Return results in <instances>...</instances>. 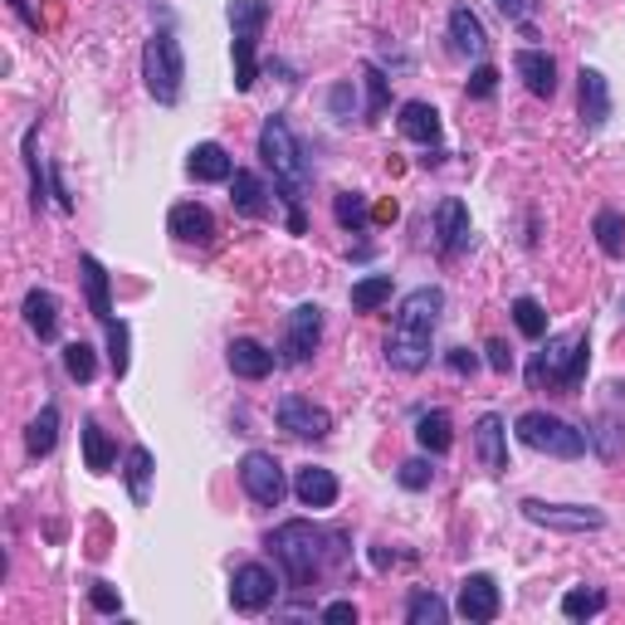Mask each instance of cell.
<instances>
[{"label":"cell","instance_id":"obj_1","mask_svg":"<svg viewBox=\"0 0 625 625\" xmlns=\"http://www.w3.org/2000/svg\"><path fill=\"white\" fill-rule=\"evenodd\" d=\"M440 308L445 294L435 284L415 288V294L401 298V312H396V328L387 338V362L405 377L431 367V352H435V328H440Z\"/></svg>","mask_w":625,"mask_h":625},{"label":"cell","instance_id":"obj_2","mask_svg":"<svg viewBox=\"0 0 625 625\" xmlns=\"http://www.w3.org/2000/svg\"><path fill=\"white\" fill-rule=\"evenodd\" d=\"M259 156H264V166L274 172V191L279 201L288 205V235H304L308 221H304V191H308V162H304V148H298L294 128H288V118H264V128H259Z\"/></svg>","mask_w":625,"mask_h":625},{"label":"cell","instance_id":"obj_3","mask_svg":"<svg viewBox=\"0 0 625 625\" xmlns=\"http://www.w3.org/2000/svg\"><path fill=\"white\" fill-rule=\"evenodd\" d=\"M328 543L332 538L322 533V528H312L308 518H288V523H279L274 533H269V552L279 557V567H284L294 591H304L322 577V567H328V557H332Z\"/></svg>","mask_w":625,"mask_h":625},{"label":"cell","instance_id":"obj_4","mask_svg":"<svg viewBox=\"0 0 625 625\" xmlns=\"http://www.w3.org/2000/svg\"><path fill=\"white\" fill-rule=\"evenodd\" d=\"M587 362H591V342L587 332H562L547 338L543 352L528 362V387L533 391H577L587 381Z\"/></svg>","mask_w":625,"mask_h":625},{"label":"cell","instance_id":"obj_5","mask_svg":"<svg viewBox=\"0 0 625 625\" xmlns=\"http://www.w3.org/2000/svg\"><path fill=\"white\" fill-rule=\"evenodd\" d=\"M142 79H148V93L162 108H176L186 89V55H181V39L172 30H156L142 49Z\"/></svg>","mask_w":625,"mask_h":625},{"label":"cell","instance_id":"obj_6","mask_svg":"<svg viewBox=\"0 0 625 625\" xmlns=\"http://www.w3.org/2000/svg\"><path fill=\"white\" fill-rule=\"evenodd\" d=\"M514 431L528 450L552 455V460H581V455L591 450L587 431H577V425H567L562 415H547V411H523Z\"/></svg>","mask_w":625,"mask_h":625},{"label":"cell","instance_id":"obj_7","mask_svg":"<svg viewBox=\"0 0 625 625\" xmlns=\"http://www.w3.org/2000/svg\"><path fill=\"white\" fill-rule=\"evenodd\" d=\"M225 15H231V30H235V89L249 93L259 79V59H255V45H259V30L269 25V0H231L225 5Z\"/></svg>","mask_w":625,"mask_h":625},{"label":"cell","instance_id":"obj_8","mask_svg":"<svg viewBox=\"0 0 625 625\" xmlns=\"http://www.w3.org/2000/svg\"><path fill=\"white\" fill-rule=\"evenodd\" d=\"M523 518L547 533H601L606 528V514L591 504H543V498H523Z\"/></svg>","mask_w":625,"mask_h":625},{"label":"cell","instance_id":"obj_9","mask_svg":"<svg viewBox=\"0 0 625 625\" xmlns=\"http://www.w3.org/2000/svg\"><path fill=\"white\" fill-rule=\"evenodd\" d=\"M239 484H245V494L255 498L259 508H279L288 494V479H284V464L274 460V455L264 450H249L245 460H239Z\"/></svg>","mask_w":625,"mask_h":625},{"label":"cell","instance_id":"obj_10","mask_svg":"<svg viewBox=\"0 0 625 625\" xmlns=\"http://www.w3.org/2000/svg\"><path fill=\"white\" fill-rule=\"evenodd\" d=\"M279 597V581L274 571L264 567V562H245V567H235L231 577V606L239 616H259V611H269Z\"/></svg>","mask_w":625,"mask_h":625},{"label":"cell","instance_id":"obj_11","mask_svg":"<svg viewBox=\"0 0 625 625\" xmlns=\"http://www.w3.org/2000/svg\"><path fill=\"white\" fill-rule=\"evenodd\" d=\"M279 431H288L294 440H328L332 435V415L322 405H312L308 396H279L274 405Z\"/></svg>","mask_w":625,"mask_h":625},{"label":"cell","instance_id":"obj_12","mask_svg":"<svg viewBox=\"0 0 625 625\" xmlns=\"http://www.w3.org/2000/svg\"><path fill=\"white\" fill-rule=\"evenodd\" d=\"M318 338H322V308L318 304H298L288 312V328H284V367H304V362L318 352Z\"/></svg>","mask_w":625,"mask_h":625},{"label":"cell","instance_id":"obj_13","mask_svg":"<svg viewBox=\"0 0 625 625\" xmlns=\"http://www.w3.org/2000/svg\"><path fill=\"white\" fill-rule=\"evenodd\" d=\"M498 606H504V597H498V581L488 577V571H469V577L460 581V601H455V611H460L464 621L488 625L498 616Z\"/></svg>","mask_w":625,"mask_h":625},{"label":"cell","instance_id":"obj_14","mask_svg":"<svg viewBox=\"0 0 625 625\" xmlns=\"http://www.w3.org/2000/svg\"><path fill=\"white\" fill-rule=\"evenodd\" d=\"M581 128L587 132H601L611 122V79L601 74V69H591V64H581Z\"/></svg>","mask_w":625,"mask_h":625},{"label":"cell","instance_id":"obj_15","mask_svg":"<svg viewBox=\"0 0 625 625\" xmlns=\"http://www.w3.org/2000/svg\"><path fill=\"white\" fill-rule=\"evenodd\" d=\"M396 128H401V138L421 142L425 152H445V148H440V138H445V128H440V113H435L431 103H421V98L401 103V118H396Z\"/></svg>","mask_w":625,"mask_h":625},{"label":"cell","instance_id":"obj_16","mask_svg":"<svg viewBox=\"0 0 625 625\" xmlns=\"http://www.w3.org/2000/svg\"><path fill=\"white\" fill-rule=\"evenodd\" d=\"M435 245H440V255L469 249V205L460 196H445V201L435 205Z\"/></svg>","mask_w":625,"mask_h":625},{"label":"cell","instance_id":"obj_17","mask_svg":"<svg viewBox=\"0 0 625 625\" xmlns=\"http://www.w3.org/2000/svg\"><path fill=\"white\" fill-rule=\"evenodd\" d=\"M166 231L181 239V245H211L215 239V215L205 211L201 201H181V205H172V215H166Z\"/></svg>","mask_w":625,"mask_h":625},{"label":"cell","instance_id":"obj_18","mask_svg":"<svg viewBox=\"0 0 625 625\" xmlns=\"http://www.w3.org/2000/svg\"><path fill=\"white\" fill-rule=\"evenodd\" d=\"M514 69H518V79L528 83V93H533V98H552V93H557V59L547 55V49H518L514 55Z\"/></svg>","mask_w":625,"mask_h":625},{"label":"cell","instance_id":"obj_19","mask_svg":"<svg viewBox=\"0 0 625 625\" xmlns=\"http://www.w3.org/2000/svg\"><path fill=\"white\" fill-rule=\"evenodd\" d=\"M239 172L235 156L221 148V142H196L191 152H186V176L191 181H231Z\"/></svg>","mask_w":625,"mask_h":625},{"label":"cell","instance_id":"obj_20","mask_svg":"<svg viewBox=\"0 0 625 625\" xmlns=\"http://www.w3.org/2000/svg\"><path fill=\"white\" fill-rule=\"evenodd\" d=\"M474 450H479V460H484L488 474H504L508 469V425H504V415H479Z\"/></svg>","mask_w":625,"mask_h":625},{"label":"cell","instance_id":"obj_21","mask_svg":"<svg viewBox=\"0 0 625 625\" xmlns=\"http://www.w3.org/2000/svg\"><path fill=\"white\" fill-rule=\"evenodd\" d=\"M294 494H298V504L304 508H332L342 488H338V474H332V469L308 464V469H298L294 474Z\"/></svg>","mask_w":625,"mask_h":625},{"label":"cell","instance_id":"obj_22","mask_svg":"<svg viewBox=\"0 0 625 625\" xmlns=\"http://www.w3.org/2000/svg\"><path fill=\"white\" fill-rule=\"evenodd\" d=\"M225 362H231V372L239 381H264L269 372H274V352L259 347L255 338H235L231 347H225Z\"/></svg>","mask_w":625,"mask_h":625},{"label":"cell","instance_id":"obj_23","mask_svg":"<svg viewBox=\"0 0 625 625\" xmlns=\"http://www.w3.org/2000/svg\"><path fill=\"white\" fill-rule=\"evenodd\" d=\"M79 274H83V294H89V308L98 322H113V279L108 269L93 255H79Z\"/></svg>","mask_w":625,"mask_h":625},{"label":"cell","instance_id":"obj_24","mask_svg":"<svg viewBox=\"0 0 625 625\" xmlns=\"http://www.w3.org/2000/svg\"><path fill=\"white\" fill-rule=\"evenodd\" d=\"M231 201L245 221H264L269 215V186L259 181L255 172H235L231 176Z\"/></svg>","mask_w":625,"mask_h":625},{"label":"cell","instance_id":"obj_25","mask_svg":"<svg viewBox=\"0 0 625 625\" xmlns=\"http://www.w3.org/2000/svg\"><path fill=\"white\" fill-rule=\"evenodd\" d=\"M450 39H455V49H460V55H474V59L488 55L484 20H479L469 5H455V10H450Z\"/></svg>","mask_w":625,"mask_h":625},{"label":"cell","instance_id":"obj_26","mask_svg":"<svg viewBox=\"0 0 625 625\" xmlns=\"http://www.w3.org/2000/svg\"><path fill=\"white\" fill-rule=\"evenodd\" d=\"M25 322H30V332H35L39 342H55V332H59V298L49 294V288H30V294H25Z\"/></svg>","mask_w":625,"mask_h":625},{"label":"cell","instance_id":"obj_27","mask_svg":"<svg viewBox=\"0 0 625 625\" xmlns=\"http://www.w3.org/2000/svg\"><path fill=\"white\" fill-rule=\"evenodd\" d=\"M113 460H118V445L108 440V431L98 421H83V469L89 474H108Z\"/></svg>","mask_w":625,"mask_h":625},{"label":"cell","instance_id":"obj_28","mask_svg":"<svg viewBox=\"0 0 625 625\" xmlns=\"http://www.w3.org/2000/svg\"><path fill=\"white\" fill-rule=\"evenodd\" d=\"M415 440H421L425 455H445L455 445V425L445 411H421L415 415Z\"/></svg>","mask_w":625,"mask_h":625},{"label":"cell","instance_id":"obj_29","mask_svg":"<svg viewBox=\"0 0 625 625\" xmlns=\"http://www.w3.org/2000/svg\"><path fill=\"white\" fill-rule=\"evenodd\" d=\"M55 445H59V405H45L25 431V450L35 455V460H45V455H55Z\"/></svg>","mask_w":625,"mask_h":625},{"label":"cell","instance_id":"obj_30","mask_svg":"<svg viewBox=\"0 0 625 625\" xmlns=\"http://www.w3.org/2000/svg\"><path fill=\"white\" fill-rule=\"evenodd\" d=\"M405 621H411V625H445V621H450V606H445L435 591L415 587L411 601H405Z\"/></svg>","mask_w":625,"mask_h":625},{"label":"cell","instance_id":"obj_31","mask_svg":"<svg viewBox=\"0 0 625 625\" xmlns=\"http://www.w3.org/2000/svg\"><path fill=\"white\" fill-rule=\"evenodd\" d=\"M391 298V274H367L352 284V312H377Z\"/></svg>","mask_w":625,"mask_h":625},{"label":"cell","instance_id":"obj_32","mask_svg":"<svg viewBox=\"0 0 625 625\" xmlns=\"http://www.w3.org/2000/svg\"><path fill=\"white\" fill-rule=\"evenodd\" d=\"M103 332H108V367H113V377H128V367H132V357H128V347H132V328L122 318H113V322H103Z\"/></svg>","mask_w":625,"mask_h":625},{"label":"cell","instance_id":"obj_33","mask_svg":"<svg viewBox=\"0 0 625 625\" xmlns=\"http://www.w3.org/2000/svg\"><path fill=\"white\" fill-rule=\"evenodd\" d=\"M591 231H597V245L606 249L611 259H621L625 255V215L621 211H597V225H591Z\"/></svg>","mask_w":625,"mask_h":625},{"label":"cell","instance_id":"obj_34","mask_svg":"<svg viewBox=\"0 0 625 625\" xmlns=\"http://www.w3.org/2000/svg\"><path fill=\"white\" fill-rule=\"evenodd\" d=\"M514 322H518V332L523 338H533V342H543L547 338V308L538 304V298H514Z\"/></svg>","mask_w":625,"mask_h":625},{"label":"cell","instance_id":"obj_35","mask_svg":"<svg viewBox=\"0 0 625 625\" xmlns=\"http://www.w3.org/2000/svg\"><path fill=\"white\" fill-rule=\"evenodd\" d=\"M332 215H338V225L342 231H352V235H362L367 231V196H357V191H342L338 201H332Z\"/></svg>","mask_w":625,"mask_h":625},{"label":"cell","instance_id":"obj_36","mask_svg":"<svg viewBox=\"0 0 625 625\" xmlns=\"http://www.w3.org/2000/svg\"><path fill=\"white\" fill-rule=\"evenodd\" d=\"M148 479H152V450L148 445H132L128 450V494H132V504H148Z\"/></svg>","mask_w":625,"mask_h":625},{"label":"cell","instance_id":"obj_37","mask_svg":"<svg viewBox=\"0 0 625 625\" xmlns=\"http://www.w3.org/2000/svg\"><path fill=\"white\" fill-rule=\"evenodd\" d=\"M601 611H606V591L577 587V591L562 597V616H567V621H591V616H601Z\"/></svg>","mask_w":625,"mask_h":625},{"label":"cell","instance_id":"obj_38","mask_svg":"<svg viewBox=\"0 0 625 625\" xmlns=\"http://www.w3.org/2000/svg\"><path fill=\"white\" fill-rule=\"evenodd\" d=\"M64 372L79 381V387H83V381H93V372H98V357H93L89 342H69V347H64Z\"/></svg>","mask_w":625,"mask_h":625},{"label":"cell","instance_id":"obj_39","mask_svg":"<svg viewBox=\"0 0 625 625\" xmlns=\"http://www.w3.org/2000/svg\"><path fill=\"white\" fill-rule=\"evenodd\" d=\"M362 79H367V118H381V113H387V98H391V83L377 64H362Z\"/></svg>","mask_w":625,"mask_h":625},{"label":"cell","instance_id":"obj_40","mask_svg":"<svg viewBox=\"0 0 625 625\" xmlns=\"http://www.w3.org/2000/svg\"><path fill=\"white\" fill-rule=\"evenodd\" d=\"M35 142H39V128H30L25 132V166H30V201H35V211L45 205V166H39V156H35Z\"/></svg>","mask_w":625,"mask_h":625},{"label":"cell","instance_id":"obj_41","mask_svg":"<svg viewBox=\"0 0 625 625\" xmlns=\"http://www.w3.org/2000/svg\"><path fill=\"white\" fill-rule=\"evenodd\" d=\"M396 484L411 488V494H421V488L435 484V464L431 460H405L401 469H396Z\"/></svg>","mask_w":625,"mask_h":625},{"label":"cell","instance_id":"obj_42","mask_svg":"<svg viewBox=\"0 0 625 625\" xmlns=\"http://www.w3.org/2000/svg\"><path fill=\"white\" fill-rule=\"evenodd\" d=\"M89 601H93V611H103V616H118V611H122L118 587H108V581H93V587H89Z\"/></svg>","mask_w":625,"mask_h":625},{"label":"cell","instance_id":"obj_43","mask_svg":"<svg viewBox=\"0 0 625 625\" xmlns=\"http://www.w3.org/2000/svg\"><path fill=\"white\" fill-rule=\"evenodd\" d=\"M328 108L338 122H352V113H357V93H352V83H338V89L328 93Z\"/></svg>","mask_w":625,"mask_h":625},{"label":"cell","instance_id":"obj_44","mask_svg":"<svg viewBox=\"0 0 625 625\" xmlns=\"http://www.w3.org/2000/svg\"><path fill=\"white\" fill-rule=\"evenodd\" d=\"M498 89V69L494 64H479L474 74H469V98H494Z\"/></svg>","mask_w":625,"mask_h":625},{"label":"cell","instance_id":"obj_45","mask_svg":"<svg viewBox=\"0 0 625 625\" xmlns=\"http://www.w3.org/2000/svg\"><path fill=\"white\" fill-rule=\"evenodd\" d=\"M445 362H450L455 377H474V372H479V357L469 347H450V357H445Z\"/></svg>","mask_w":625,"mask_h":625},{"label":"cell","instance_id":"obj_46","mask_svg":"<svg viewBox=\"0 0 625 625\" xmlns=\"http://www.w3.org/2000/svg\"><path fill=\"white\" fill-rule=\"evenodd\" d=\"M488 367L498 372V377H508V372H514V352H508V342H488Z\"/></svg>","mask_w":625,"mask_h":625},{"label":"cell","instance_id":"obj_47","mask_svg":"<svg viewBox=\"0 0 625 625\" xmlns=\"http://www.w3.org/2000/svg\"><path fill=\"white\" fill-rule=\"evenodd\" d=\"M498 10H504V20H514V25H523L528 10H533V0H494Z\"/></svg>","mask_w":625,"mask_h":625},{"label":"cell","instance_id":"obj_48","mask_svg":"<svg viewBox=\"0 0 625 625\" xmlns=\"http://www.w3.org/2000/svg\"><path fill=\"white\" fill-rule=\"evenodd\" d=\"M318 616L322 621H357V606H352V601H332V606H322Z\"/></svg>","mask_w":625,"mask_h":625},{"label":"cell","instance_id":"obj_49","mask_svg":"<svg viewBox=\"0 0 625 625\" xmlns=\"http://www.w3.org/2000/svg\"><path fill=\"white\" fill-rule=\"evenodd\" d=\"M621 318H625V298H621Z\"/></svg>","mask_w":625,"mask_h":625}]
</instances>
